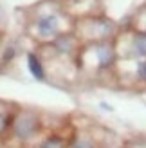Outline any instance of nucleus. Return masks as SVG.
Returning <instances> with one entry per match:
<instances>
[{
	"instance_id": "1",
	"label": "nucleus",
	"mask_w": 146,
	"mask_h": 148,
	"mask_svg": "<svg viewBox=\"0 0 146 148\" xmlns=\"http://www.w3.org/2000/svg\"><path fill=\"white\" fill-rule=\"evenodd\" d=\"M36 127H38L36 116L25 112V114H22L16 119V123H14V134H16L20 139H27V137H31L34 134Z\"/></svg>"
},
{
	"instance_id": "2",
	"label": "nucleus",
	"mask_w": 146,
	"mask_h": 148,
	"mask_svg": "<svg viewBox=\"0 0 146 148\" xmlns=\"http://www.w3.org/2000/svg\"><path fill=\"white\" fill-rule=\"evenodd\" d=\"M38 31L42 36H53L58 31V18L56 16H43L38 20Z\"/></svg>"
},
{
	"instance_id": "3",
	"label": "nucleus",
	"mask_w": 146,
	"mask_h": 148,
	"mask_svg": "<svg viewBox=\"0 0 146 148\" xmlns=\"http://www.w3.org/2000/svg\"><path fill=\"white\" fill-rule=\"evenodd\" d=\"M96 54H98V60H99L101 67H108V65L114 62V49L110 45H101Z\"/></svg>"
},
{
	"instance_id": "4",
	"label": "nucleus",
	"mask_w": 146,
	"mask_h": 148,
	"mask_svg": "<svg viewBox=\"0 0 146 148\" xmlns=\"http://www.w3.org/2000/svg\"><path fill=\"white\" fill-rule=\"evenodd\" d=\"M27 62H29V71H31V74L36 79H43V78H45V72H43L42 63H40V60L34 54H29L27 56Z\"/></svg>"
},
{
	"instance_id": "5",
	"label": "nucleus",
	"mask_w": 146,
	"mask_h": 148,
	"mask_svg": "<svg viewBox=\"0 0 146 148\" xmlns=\"http://www.w3.org/2000/svg\"><path fill=\"white\" fill-rule=\"evenodd\" d=\"M134 49L137 56H146V36L139 34L134 38Z\"/></svg>"
},
{
	"instance_id": "6",
	"label": "nucleus",
	"mask_w": 146,
	"mask_h": 148,
	"mask_svg": "<svg viewBox=\"0 0 146 148\" xmlns=\"http://www.w3.org/2000/svg\"><path fill=\"white\" fill-rule=\"evenodd\" d=\"M42 148H65V143H63L61 137L53 136V137H49V139H45V141H43Z\"/></svg>"
},
{
	"instance_id": "7",
	"label": "nucleus",
	"mask_w": 146,
	"mask_h": 148,
	"mask_svg": "<svg viewBox=\"0 0 146 148\" xmlns=\"http://www.w3.org/2000/svg\"><path fill=\"white\" fill-rule=\"evenodd\" d=\"M56 47L61 51V53H69V51L72 49V40L69 38V36H61L60 40H58L56 43Z\"/></svg>"
},
{
	"instance_id": "8",
	"label": "nucleus",
	"mask_w": 146,
	"mask_h": 148,
	"mask_svg": "<svg viewBox=\"0 0 146 148\" xmlns=\"http://www.w3.org/2000/svg\"><path fill=\"white\" fill-rule=\"evenodd\" d=\"M11 119H13L11 116H5V114L0 112V134H2V132H4V130L11 125Z\"/></svg>"
},
{
	"instance_id": "9",
	"label": "nucleus",
	"mask_w": 146,
	"mask_h": 148,
	"mask_svg": "<svg viewBox=\"0 0 146 148\" xmlns=\"http://www.w3.org/2000/svg\"><path fill=\"white\" fill-rule=\"evenodd\" d=\"M137 76L146 81V62H139V63H137Z\"/></svg>"
},
{
	"instance_id": "10",
	"label": "nucleus",
	"mask_w": 146,
	"mask_h": 148,
	"mask_svg": "<svg viewBox=\"0 0 146 148\" xmlns=\"http://www.w3.org/2000/svg\"><path fill=\"white\" fill-rule=\"evenodd\" d=\"M74 148H96V146H94L89 139H79V141L74 145Z\"/></svg>"
},
{
	"instance_id": "11",
	"label": "nucleus",
	"mask_w": 146,
	"mask_h": 148,
	"mask_svg": "<svg viewBox=\"0 0 146 148\" xmlns=\"http://www.w3.org/2000/svg\"><path fill=\"white\" fill-rule=\"evenodd\" d=\"M13 54H14V51L9 47V51H5V54H4V60H11V58H13Z\"/></svg>"
}]
</instances>
